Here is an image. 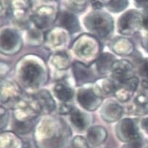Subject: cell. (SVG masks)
Instances as JSON below:
<instances>
[{"label": "cell", "mask_w": 148, "mask_h": 148, "mask_svg": "<svg viewBox=\"0 0 148 148\" xmlns=\"http://www.w3.org/2000/svg\"><path fill=\"white\" fill-rule=\"evenodd\" d=\"M86 27L100 37H106L113 30V20L107 13L97 11L90 13L84 19Z\"/></svg>", "instance_id": "obj_1"}, {"label": "cell", "mask_w": 148, "mask_h": 148, "mask_svg": "<svg viewBox=\"0 0 148 148\" xmlns=\"http://www.w3.org/2000/svg\"><path fill=\"white\" fill-rule=\"evenodd\" d=\"M21 41L18 33L12 29H5L0 33V52L4 54H15L20 51Z\"/></svg>", "instance_id": "obj_2"}, {"label": "cell", "mask_w": 148, "mask_h": 148, "mask_svg": "<svg viewBox=\"0 0 148 148\" xmlns=\"http://www.w3.org/2000/svg\"><path fill=\"white\" fill-rule=\"evenodd\" d=\"M142 15L136 10H129L120 16L118 29L123 35H133L142 27Z\"/></svg>", "instance_id": "obj_3"}, {"label": "cell", "mask_w": 148, "mask_h": 148, "mask_svg": "<svg viewBox=\"0 0 148 148\" xmlns=\"http://www.w3.org/2000/svg\"><path fill=\"white\" fill-rule=\"evenodd\" d=\"M43 71L38 64L27 62L24 64L20 71V79L25 86L35 87L40 83Z\"/></svg>", "instance_id": "obj_4"}, {"label": "cell", "mask_w": 148, "mask_h": 148, "mask_svg": "<svg viewBox=\"0 0 148 148\" xmlns=\"http://www.w3.org/2000/svg\"><path fill=\"white\" fill-rule=\"evenodd\" d=\"M116 132L122 142L129 143L142 139L137 123L132 119L126 118L122 120L117 125Z\"/></svg>", "instance_id": "obj_5"}, {"label": "cell", "mask_w": 148, "mask_h": 148, "mask_svg": "<svg viewBox=\"0 0 148 148\" xmlns=\"http://www.w3.org/2000/svg\"><path fill=\"white\" fill-rule=\"evenodd\" d=\"M78 101L84 109L88 111H95L99 107L103 99L92 89H83L78 93Z\"/></svg>", "instance_id": "obj_6"}, {"label": "cell", "mask_w": 148, "mask_h": 148, "mask_svg": "<svg viewBox=\"0 0 148 148\" xmlns=\"http://www.w3.org/2000/svg\"><path fill=\"white\" fill-rule=\"evenodd\" d=\"M139 84V79L136 76L118 83V85L115 87V95L120 101H127L137 90Z\"/></svg>", "instance_id": "obj_7"}, {"label": "cell", "mask_w": 148, "mask_h": 148, "mask_svg": "<svg viewBox=\"0 0 148 148\" xmlns=\"http://www.w3.org/2000/svg\"><path fill=\"white\" fill-rule=\"evenodd\" d=\"M113 76L118 83L125 82L134 76V67L127 60H119L114 62L112 67Z\"/></svg>", "instance_id": "obj_8"}, {"label": "cell", "mask_w": 148, "mask_h": 148, "mask_svg": "<svg viewBox=\"0 0 148 148\" xmlns=\"http://www.w3.org/2000/svg\"><path fill=\"white\" fill-rule=\"evenodd\" d=\"M40 113L49 114L55 109V102L47 90H41L34 96Z\"/></svg>", "instance_id": "obj_9"}, {"label": "cell", "mask_w": 148, "mask_h": 148, "mask_svg": "<svg viewBox=\"0 0 148 148\" xmlns=\"http://www.w3.org/2000/svg\"><path fill=\"white\" fill-rule=\"evenodd\" d=\"M123 114V109L121 106L114 101H109L103 107L101 116L105 121L113 123L120 120Z\"/></svg>", "instance_id": "obj_10"}, {"label": "cell", "mask_w": 148, "mask_h": 148, "mask_svg": "<svg viewBox=\"0 0 148 148\" xmlns=\"http://www.w3.org/2000/svg\"><path fill=\"white\" fill-rule=\"evenodd\" d=\"M73 71L75 79L80 84L87 83L92 81L93 75L91 71L83 63L79 62H74L73 65Z\"/></svg>", "instance_id": "obj_11"}, {"label": "cell", "mask_w": 148, "mask_h": 148, "mask_svg": "<svg viewBox=\"0 0 148 148\" xmlns=\"http://www.w3.org/2000/svg\"><path fill=\"white\" fill-rule=\"evenodd\" d=\"M106 137L107 131L101 126L92 127L89 129L87 133V140L94 146H98L105 142Z\"/></svg>", "instance_id": "obj_12"}, {"label": "cell", "mask_w": 148, "mask_h": 148, "mask_svg": "<svg viewBox=\"0 0 148 148\" xmlns=\"http://www.w3.org/2000/svg\"><path fill=\"white\" fill-rule=\"evenodd\" d=\"M19 89L18 86L13 83L8 82L4 84L0 88V98L3 103H9L13 101L18 97Z\"/></svg>", "instance_id": "obj_13"}, {"label": "cell", "mask_w": 148, "mask_h": 148, "mask_svg": "<svg viewBox=\"0 0 148 148\" xmlns=\"http://www.w3.org/2000/svg\"><path fill=\"white\" fill-rule=\"evenodd\" d=\"M60 24L71 33L77 32L79 30V24L77 18L68 12H63L60 16Z\"/></svg>", "instance_id": "obj_14"}, {"label": "cell", "mask_w": 148, "mask_h": 148, "mask_svg": "<svg viewBox=\"0 0 148 148\" xmlns=\"http://www.w3.org/2000/svg\"><path fill=\"white\" fill-rule=\"evenodd\" d=\"M114 62V60L112 54H108V53L101 54L96 62L98 72L101 74L107 73L109 70L112 69Z\"/></svg>", "instance_id": "obj_15"}, {"label": "cell", "mask_w": 148, "mask_h": 148, "mask_svg": "<svg viewBox=\"0 0 148 148\" xmlns=\"http://www.w3.org/2000/svg\"><path fill=\"white\" fill-rule=\"evenodd\" d=\"M56 96L63 102L71 101L73 97V92L71 87L65 84H57L54 88Z\"/></svg>", "instance_id": "obj_16"}, {"label": "cell", "mask_w": 148, "mask_h": 148, "mask_svg": "<svg viewBox=\"0 0 148 148\" xmlns=\"http://www.w3.org/2000/svg\"><path fill=\"white\" fill-rule=\"evenodd\" d=\"M71 120L73 125L79 130H84L86 128L87 123L86 117L83 113L78 109H72L71 111Z\"/></svg>", "instance_id": "obj_17"}, {"label": "cell", "mask_w": 148, "mask_h": 148, "mask_svg": "<svg viewBox=\"0 0 148 148\" xmlns=\"http://www.w3.org/2000/svg\"><path fill=\"white\" fill-rule=\"evenodd\" d=\"M0 148H20L19 141L17 138L9 134L0 135Z\"/></svg>", "instance_id": "obj_18"}, {"label": "cell", "mask_w": 148, "mask_h": 148, "mask_svg": "<svg viewBox=\"0 0 148 148\" xmlns=\"http://www.w3.org/2000/svg\"><path fill=\"white\" fill-rule=\"evenodd\" d=\"M128 4V0H111L108 4V8L114 13H119L125 9Z\"/></svg>", "instance_id": "obj_19"}, {"label": "cell", "mask_w": 148, "mask_h": 148, "mask_svg": "<svg viewBox=\"0 0 148 148\" xmlns=\"http://www.w3.org/2000/svg\"><path fill=\"white\" fill-rule=\"evenodd\" d=\"M32 129V124L29 121L16 120L14 123V130L17 134H26Z\"/></svg>", "instance_id": "obj_20"}, {"label": "cell", "mask_w": 148, "mask_h": 148, "mask_svg": "<svg viewBox=\"0 0 148 148\" xmlns=\"http://www.w3.org/2000/svg\"><path fill=\"white\" fill-rule=\"evenodd\" d=\"M9 120V114L4 106H0V130L3 129L7 125Z\"/></svg>", "instance_id": "obj_21"}, {"label": "cell", "mask_w": 148, "mask_h": 148, "mask_svg": "<svg viewBox=\"0 0 148 148\" xmlns=\"http://www.w3.org/2000/svg\"><path fill=\"white\" fill-rule=\"evenodd\" d=\"M139 73L145 79V81L148 82V59H143L139 63Z\"/></svg>", "instance_id": "obj_22"}, {"label": "cell", "mask_w": 148, "mask_h": 148, "mask_svg": "<svg viewBox=\"0 0 148 148\" xmlns=\"http://www.w3.org/2000/svg\"><path fill=\"white\" fill-rule=\"evenodd\" d=\"M73 148H89L87 142L82 136H76L72 142Z\"/></svg>", "instance_id": "obj_23"}, {"label": "cell", "mask_w": 148, "mask_h": 148, "mask_svg": "<svg viewBox=\"0 0 148 148\" xmlns=\"http://www.w3.org/2000/svg\"><path fill=\"white\" fill-rule=\"evenodd\" d=\"M123 148H148V145L147 142H144L142 139H141L139 140L129 142Z\"/></svg>", "instance_id": "obj_24"}, {"label": "cell", "mask_w": 148, "mask_h": 148, "mask_svg": "<svg viewBox=\"0 0 148 148\" xmlns=\"http://www.w3.org/2000/svg\"><path fill=\"white\" fill-rule=\"evenodd\" d=\"M134 1L137 8L148 10V0H134Z\"/></svg>", "instance_id": "obj_25"}, {"label": "cell", "mask_w": 148, "mask_h": 148, "mask_svg": "<svg viewBox=\"0 0 148 148\" xmlns=\"http://www.w3.org/2000/svg\"><path fill=\"white\" fill-rule=\"evenodd\" d=\"M142 27L145 29V31L147 32L148 35V10L142 15ZM148 38V35L147 36Z\"/></svg>", "instance_id": "obj_26"}, {"label": "cell", "mask_w": 148, "mask_h": 148, "mask_svg": "<svg viewBox=\"0 0 148 148\" xmlns=\"http://www.w3.org/2000/svg\"><path fill=\"white\" fill-rule=\"evenodd\" d=\"M6 7L5 5V2L2 0H0V18H2L6 13Z\"/></svg>", "instance_id": "obj_27"}, {"label": "cell", "mask_w": 148, "mask_h": 148, "mask_svg": "<svg viewBox=\"0 0 148 148\" xmlns=\"http://www.w3.org/2000/svg\"><path fill=\"white\" fill-rule=\"evenodd\" d=\"M142 128L145 130V131L148 134V117H145L142 121Z\"/></svg>", "instance_id": "obj_28"}, {"label": "cell", "mask_w": 148, "mask_h": 148, "mask_svg": "<svg viewBox=\"0 0 148 148\" xmlns=\"http://www.w3.org/2000/svg\"><path fill=\"white\" fill-rule=\"evenodd\" d=\"M72 110V109H71L70 107H68V106H66L65 104L62 105L60 108V113L62 114H67V113H70L71 111Z\"/></svg>", "instance_id": "obj_29"}, {"label": "cell", "mask_w": 148, "mask_h": 148, "mask_svg": "<svg viewBox=\"0 0 148 148\" xmlns=\"http://www.w3.org/2000/svg\"><path fill=\"white\" fill-rule=\"evenodd\" d=\"M71 2L77 6H83L85 5L86 0H71Z\"/></svg>", "instance_id": "obj_30"}, {"label": "cell", "mask_w": 148, "mask_h": 148, "mask_svg": "<svg viewBox=\"0 0 148 148\" xmlns=\"http://www.w3.org/2000/svg\"><path fill=\"white\" fill-rule=\"evenodd\" d=\"M142 46H143L144 49H145V51H146L148 53V38L147 37H146V38L143 40V41H142Z\"/></svg>", "instance_id": "obj_31"}, {"label": "cell", "mask_w": 148, "mask_h": 148, "mask_svg": "<svg viewBox=\"0 0 148 148\" xmlns=\"http://www.w3.org/2000/svg\"><path fill=\"white\" fill-rule=\"evenodd\" d=\"M5 68L3 69V67L0 66V81H1V79H2V77H3V75L5 74Z\"/></svg>", "instance_id": "obj_32"}, {"label": "cell", "mask_w": 148, "mask_h": 148, "mask_svg": "<svg viewBox=\"0 0 148 148\" xmlns=\"http://www.w3.org/2000/svg\"><path fill=\"white\" fill-rule=\"evenodd\" d=\"M95 1H97V2H100V3H101L102 5H103V3H104V2H105V3H107V5H108L111 0H95Z\"/></svg>", "instance_id": "obj_33"}, {"label": "cell", "mask_w": 148, "mask_h": 148, "mask_svg": "<svg viewBox=\"0 0 148 148\" xmlns=\"http://www.w3.org/2000/svg\"><path fill=\"white\" fill-rule=\"evenodd\" d=\"M147 145H148V142H147Z\"/></svg>", "instance_id": "obj_34"}]
</instances>
